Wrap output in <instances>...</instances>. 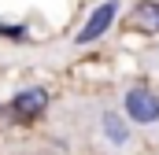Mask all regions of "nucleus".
<instances>
[{"label": "nucleus", "instance_id": "obj_1", "mask_svg": "<svg viewBox=\"0 0 159 155\" xmlns=\"http://www.w3.org/2000/svg\"><path fill=\"white\" fill-rule=\"evenodd\" d=\"M119 11H122V7H119V0H104V4H100V7H96L89 19H85V26L78 30V44L96 41L104 30H107V26H111V22H115V15H119Z\"/></svg>", "mask_w": 159, "mask_h": 155}, {"label": "nucleus", "instance_id": "obj_2", "mask_svg": "<svg viewBox=\"0 0 159 155\" xmlns=\"http://www.w3.org/2000/svg\"><path fill=\"white\" fill-rule=\"evenodd\" d=\"M126 115L133 122H156L159 118V96L148 89H133L126 92Z\"/></svg>", "mask_w": 159, "mask_h": 155}, {"label": "nucleus", "instance_id": "obj_3", "mask_svg": "<svg viewBox=\"0 0 159 155\" xmlns=\"http://www.w3.org/2000/svg\"><path fill=\"white\" fill-rule=\"evenodd\" d=\"M44 100H48V92H44V89H22V92L15 96V115H19V118L37 115L41 107H44Z\"/></svg>", "mask_w": 159, "mask_h": 155}, {"label": "nucleus", "instance_id": "obj_4", "mask_svg": "<svg viewBox=\"0 0 159 155\" xmlns=\"http://www.w3.org/2000/svg\"><path fill=\"white\" fill-rule=\"evenodd\" d=\"M104 137H107L111 144H129V126H126V118H119L115 111H107V115H104Z\"/></svg>", "mask_w": 159, "mask_h": 155}, {"label": "nucleus", "instance_id": "obj_5", "mask_svg": "<svg viewBox=\"0 0 159 155\" xmlns=\"http://www.w3.org/2000/svg\"><path fill=\"white\" fill-rule=\"evenodd\" d=\"M137 26H141V30H148V33H156V30H159V7H156V4H144V7H141Z\"/></svg>", "mask_w": 159, "mask_h": 155}]
</instances>
